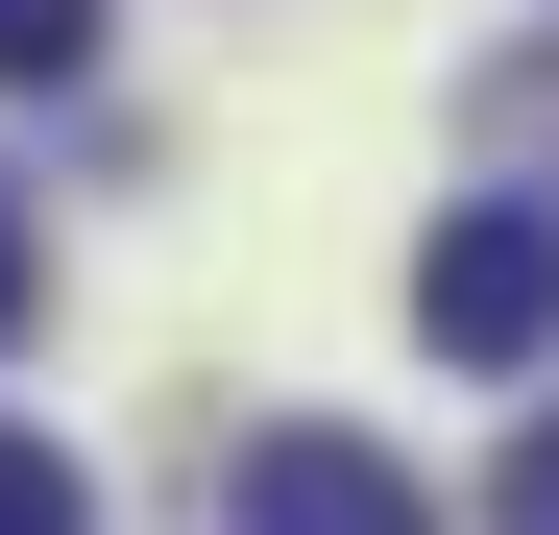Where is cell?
I'll list each match as a JSON object with an SVG mask.
<instances>
[{"label":"cell","instance_id":"cell-1","mask_svg":"<svg viewBox=\"0 0 559 535\" xmlns=\"http://www.w3.org/2000/svg\"><path fill=\"white\" fill-rule=\"evenodd\" d=\"M414 341L438 366H559V195H462L414 243Z\"/></svg>","mask_w":559,"mask_h":535},{"label":"cell","instance_id":"cell-2","mask_svg":"<svg viewBox=\"0 0 559 535\" xmlns=\"http://www.w3.org/2000/svg\"><path fill=\"white\" fill-rule=\"evenodd\" d=\"M219 535H438V487L390 463V438H341V414H267L219 463Z\"/></svg>","mask_w":559,"mask_h":535},{"label":"cell","instance_id":"cell-3","mask_svg":"<svg viewBox=\"0 0 559 535\" xmlns=\"http://www.w3.org/2000/svg\"><path fill=\"white\" fill-rule=\"evenodd\" d=\"M0 535H98V487H73V438H0Z\"/></svg>","mask_w":559,"mask_h":535},{"label":"cell","instance_id":"cell-4","mask_svg":"<svg viewBox=\"0 0 559 535\" xmlns=\"http://www.w3.org/2000/svg\"><path fill=\"white\" fill-rule=\"evenodd\" d=\"M25 73H98V0H0V98Z\"/></svg>","mask_w":559,"mask_h":535},{"label":"cell","instance_id":"cell-5","mask_svg":"<svg viewBox=\"0 0 559 535\" xmlns=\"http://www.w3.org/2000/svg\"><path fill=\"white\" fill-rule=\"evenodd\" d=\"M487 535H559V390H535V438L487 463Z\"/></svg>","mask_w":559,"mask_h":535},{"label":"cell","instance_id":"cell-6","mask_svg":"<svg viewBox=\"0 0 559 535\" xmlns=\"http://www.w3.org/2000/svg\"><path fill=\"white\" fill-rule=\"evenodd\" d=\"M0 341H25V195H0Z\"/></svg>","mask_w":559,"mask_h":535}]
</instances>
